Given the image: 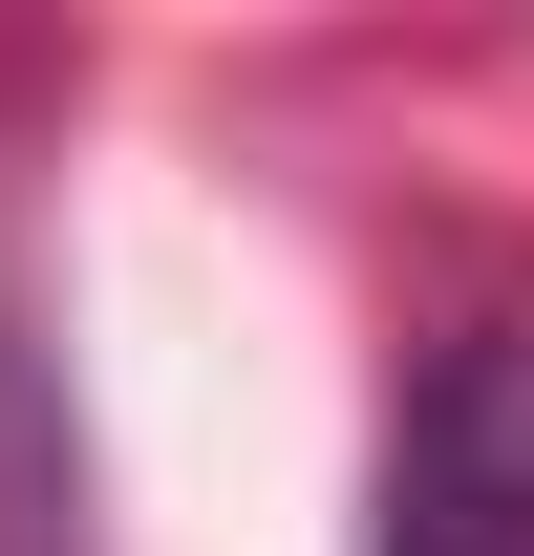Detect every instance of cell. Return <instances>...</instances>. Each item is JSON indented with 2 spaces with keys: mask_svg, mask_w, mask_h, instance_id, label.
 I'll return each mask as SVG.
<instances>
[{
  "mask_svg": "<svg viewBox=\"0 0 534 556\" xmlns=\"http://www.w3.org/2000/svg\"><path fill=\"white\" fill-rule=\"evenodd\" d=\"M364 556H534V300H492V321L428 343V386L385 428Z\"/></svg>",
  "mask_w": 534,
  "mask_h": 556,
  "instance_id": "obj_1",
  "label": "cell"
}]
</instances>
